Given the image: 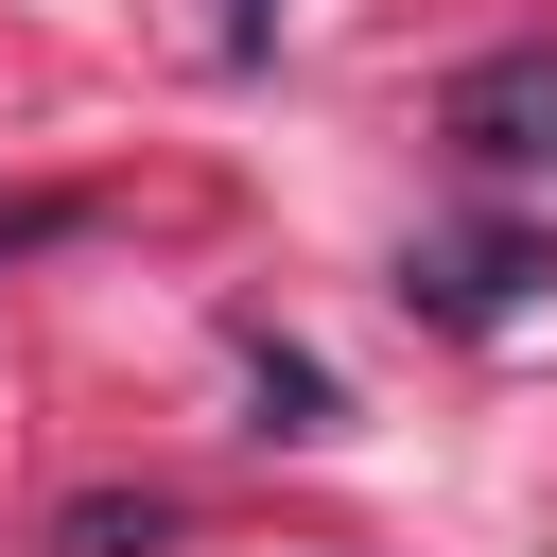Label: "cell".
<instances>
[{
	"mask_svg": "<svg viewBox=\"0 0 557 557\" xmlns=\"http://www.w3.org/2000/svg\"><path fill=\"white\" fill-rule=\"evenodd\" d=\"M174 540V487H87V505H52V557H157Z\"/></svg>",
	"mask_w": 557,
	"mask_h": 557,
	"instance_id": "obj_3",
	"label": "cell"
},
{
	"mask_svg": "<svg viewBox=\"0 0 557 557\" xmlns=\"http://www.w3.org/2000/svg\"><path fill=\"white\" fill-rule=\"evenodd\" d=\"M540 278H557V261H540L522 226H470V244H418V261H400V296H418L435 331H505Z\"/></svg>",
	"mask_w": 557,
	"mask_h": 557,
	"instance_id": "obj_1",
	"label": "cell"
},
{
	"mask_svg": "<svg viewBox=\"0 0 557 557\" xmlns=\"http://www.w3.org/2000/svg\"><path fill=\"white\" fill-rule=\"evenodd\" d=\"M52 226H87V209H70V191H35V209H0V261H17V244H52Z\"/></svg>",
	"mask_w": 557,
	"mask_h": 557,
	"instance_id": "obj_5",
	"label": "cell"
},
{
	"mask_svg": "<svg viewBox=\"0 0 557 557\" xmlns=\"http://www.w3.org/2000/svg\"><path fill=\"white\" fill-rule=\"evenodd\" d=\"M244 400H261V435H331V366L278 331H244Z\"/></svg>",
	"mask_w": 557,
	"mask_h": 557,
	"instance_id": "obj_4",
	"label": "cell"
},
{
	"mask_svg": "<svg viewBox=\"0 0 557 557\" xmlns=\"http://www.w3.org/2000/svg\"><path fill=\"white\" fill-rule=\"evenodd\" d=\"M453 139H470V157H557V52L453 70Z\"/></svg>",
	"mask_w": 557,
	"mask_h": 557,
	"instance_id": "obj_2",
	"label": "cell"
}]
</instances>
